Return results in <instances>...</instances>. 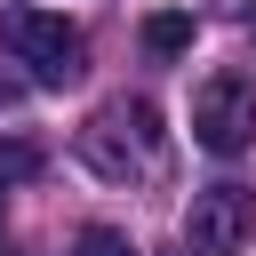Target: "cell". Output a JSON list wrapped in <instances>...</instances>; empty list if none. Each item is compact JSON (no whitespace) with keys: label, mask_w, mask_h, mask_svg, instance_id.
I'll use <instances>...</instances> for the list:
<instances>
[{"label":"cell","mask_w":256,"mask_h":256,"mask_svg":"<svg viewBox=\"0 0 256 256\" xmlns=\"http://www.w3.org/2000/svg\"><path fill=\"white\" fill-rule=\"evenodd\" d=\"M80 160H88L104 184L160 176V112H152L144 96H120V104H104V112L80 128Z\"/></svg>","instance_id":"1"},{"label":"cell","mask_w":256,"mask_h":256,"mask_svg":"<svg viewBox=\"0 0 256 256\" xmlns=\"http://www.w3.org/2000/svg\"><path fill=\"white\" fill-rule=\"evenodd\" d=\"M0 48L24 64L32 88H64V80H80V56H88V40H80L64 16H48V8H0Z\"/></svg>","instance_id":"2"},{"label":"cell","mask_w":256,"mask_h":256,"mask_svg":"<svg viewBox=\"0 0 256 256\" xmlns=\"http://www.w3.org/2000/svg\"><path fill=\"white\" fill-rule=\"evenodd\" d=\"M192 136L216 160L248 152L256 144V72H208L200 96H192Z\"/></svg>","instance_id":"3"},{"label":"cell","mask_w":256,"mask_h":256,"mask_svg":"<svg viewBox=\"0 0 256 256\" xmlns=\"http://www.w3.org/2000/svg\"><path fill=\"white\" fill-rule=\"evenodd\" d=\"M248 232H256V192H248V184H208V192H192V208H184V240H192V248L232 256Z\"/></svg>","instance_id":"4"},{"label":"cell","mask_w":256,"mask_h":256,"mask_svg":"<svg viewBox=\"0 0 256 256\" xmlns=\"http://www.w3.org/2000/svg\"><path fill=\"white\" fill-rule=\"evenodd\" d=\"M144 48H152V56H184V48H192V16H184V8H152V16H144Z\"/></svg>","instance_id":"5"},{"label":"cell","mask_w":256,"mask_h":256,"mask_svg":"<svg viewBox=\"0 0 256 256\" xmlns=\"http://www.w3.org/2000/svg\"><path fill=\"white\" fill-rule=\"evenodd\" d=\"M24 176H40V144L32 136H0V184H24Z\"/></svg>","instance_id":"6"},{"label":"cell","mask_w":256,"mask_h":256,"mask_svg":"<svg viewBox=\"0 0 256 256\" xmlns=\"http://www.w3.org/2000/svg\"><path fill=\"white\" fill-rule=\"evenodd\" d=\"M72 256H136V240H128L120 224H88V232L72 240Z\"/></svg>","instance_id":"7"},{"label":"cell","mask_w":256,"mask_h":256,"mask_svg":"<svg viewBox=\"0 0 256 256\" xmlns=\"http://www.w3.org/2000/svg\"><path fill=\"white\" fill-rule=\"evenodd\" d=\"M168 256H208V248H192V240H184V248H168Z\"/></svg>","instance_id":"8"}]
</instances>
